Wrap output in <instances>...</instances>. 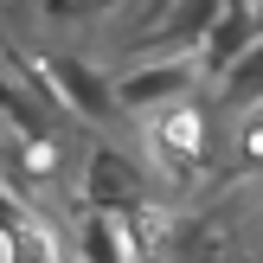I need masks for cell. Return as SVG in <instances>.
Instances as JSON below:
<instances>
[{
  "label": "cell",
  "instance_id": "6da1fadb",
  "mask_svg": "<svg viewBox=\"0 0 263 263\" xmlns=\"http://www.w3.org/2000/svg\"><path fill=\"white\" fill-rule=\"evenodd\" d=\"M39 77L58 90V103H71L84 122H109L116 116V84L97 71V64L71 58V51H39Z\"/></svg>",
  "mask_w": 263,
  "mask_h": 263
},
{
  "label": "cell",
  "instance_id": "7a4b0ae2",
  "mask_svg": "<svg viewBox=\"0 0 263 263\" xmlns=\"http://www.w3.org/2000/svg\"><path fill=\"white\" fill-rule=\"evenodd\" d=\"M193 77H199V58H154L141 71L116 77V109L141 116V109H161V103L193 97Z\"/></svg>",
  "mask_w": 263,
  "mask_h": 263
},
{
  "label": "cell",
  "instance_id": "3957f363",
  "mask_svg": "<svg viewBox=\"0 0 263 263\" xmlns=\"http://www.w3.org/2000/svg\"><path fill=\"white\" fill-rule=\"evenodd\" d=\"M84 199H90V212H109V218H122V212H135L141 205V174L128 167V154L122 148H90V161H84Z\"/></svg>",
  "mask_w": 263,
  "mask_h": 263
},
{
  "label": "cell",
  "instance_id": "277c9868",
  "mask_svg": "<svg viewBox=\"0 0 263 263\" xmlns=\"http://www.w3.org/2000/svg\"><path fill=\"white\" fill-rule=\"evenodd\" d=\"M257 39H263V32H257V13L244 7V0H225V7H218V20H212V32H205V45H199V71L225 77L231 64L257 45Z\"/></svg>",
  "mask_w": 263,
  "mask_h": 263
},
{
  "label": "cell",
  "instance_id": "5b68a950",
  "mask_svg": "<svg viewBox=\"0 0 263 263\" xmlns=\"http://www.w3.org/2000/svg\"><path fill=\"white\" fill-rule=\"evenodd\" d=\"M257 103H263V39L218 77V116H244V109H257Z\"/></svg>",
  "mask_w": 263,
  "mask_h": 263
},
{
  "label": "cell",
  "instance_id": "8992f818",
  "mask_svg": "<svg viewBox=\"0 0 263 263\" xmlns=\"http://www.w3.org/2000/svg\"><path fill=\"white\" fill-rule=\"evenodd\" d=\"M77 251H84V263H128V231L109 212H90L77 231Z\"/></svg>",
  "mask_w": 263,
  "mask_h": 263
},
{
  "label": "cell",
  "instance_id": "52a82bcc",
  "mask_svg": "<svg viewBox=\"0 0 263 263\" xmlns=\"http://www.w3.org/2000/svg\"><path fill=\"white\" fill-rule=\"evenodd\" d=\"M0 238H7V244H20V238H26V212L7 199V186H0Z\"/></svg>",
  "mask_w": 263,
  "mask_h": 263
},
{
  "label": "cell",
  "instance_id": "ba28073f",
  "mask_svg": "<svg viewBox=\"0 0 263 263\" xmlns=\"http://www.w3.org/2000/svg\"><path fill=\"white\" fill-rule=\"evenodd\" d=\"M103 0H45V13H58V20H84V13H97Z\"/></svg>",
  "mask_w": 263,
  "mask_h": 263
},
{
  "label": "cell",
  "instance_id": "9c48e42d",
  "mask_svg": "<svg viewBox=\"0 0 263 263\" xmlns=\"http://www.w3.org/2000/svg\"><path fill=\"white\" fill-rule=\"evenodd\" d=\"M167 7H180V0H141V13H135V20H141V26H154ZM141 26H135V32H141Z\"/></svg>",
  "mask_w": 263,
  "mask_h": 263
},
{
  "label": "cell",
  "instance_id": "30bf717a",
  "mask_svg": "<svg viewBox=\"0 0 263 263\" xmlns=\"http://www.w3.org/2000/svg\"><path fill=\"white\" fill-rule=\"evenodd\" d=\"M257 32H263V0H257Z\"/></svg>",
  "mask_w": 263,
  "mask_h": 263
}]
</instances>
